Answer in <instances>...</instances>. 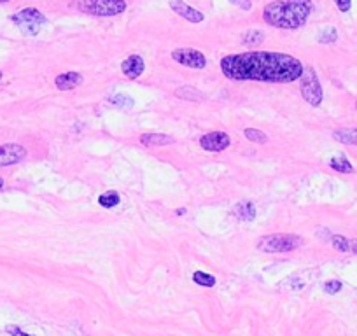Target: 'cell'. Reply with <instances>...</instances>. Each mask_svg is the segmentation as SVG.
<instances>
[{
  "mask_svg": "<svg viewBox=\"0 0 357 336\" xmlns=\"http://www.w3.org/2000/svg\"><path fill=\"white\" fill-rule=\"evenodd\" d=\"M324 291H326V294H336V292L342 291V282L340 280H328L324 284Z\"/></svg>",
  "mask_w": 357,
  "mask_h": 336,
  "instance_id": "obj_25",
  "label": "cell"
},
{
  "mask_svg": "<svg viewBox=\"0 0 357 336\" xmlns=\"http://www.w3.org/2000/svg\"><path fill=\"white\" fill-rule=\"evenodd\" d=\"M175 97L182 98V100H189V102H201L205 100V95L198 89L191 88V86H184V88L175 89Z\"/></svg>",
  "mask_w": 357,
  "mask_h": 336,
  "instance_id": "obj_17",
  "label": "cell"
},
{
  "mask_svg": "<svg viewBox=\"0 0 357 336\" xmlns=\"http://www.w3.org/2000/svg\"><path fill=\"white\" fill-rule=\"evenodd\" d=\"M193 282H196L198 286H203V287H214L216 286V277L207 275V273H203V271H194Z\"/></svg>",
  "mask_w": 357,
  "mask_h": 336,
  "instance_id": "obj_22",
  "label": "cell"
},
{
  "mask_svg": "<svg viewBox=\"0 0 357 336\" xmlns=\"http://www.w3.org/2000/svg\"><path fill=\"white\" fill-rule=\"evenodd\" d=\"M172 60L181 63V65H184V67L196 69V70H201L207 67V58H205V54L198 49H191V47H181V49L172 51Z\"/></svg>",
  "mask_w": 357,
  "mask_h": 336,
  "instance_id": "obj_7",
  "label": "cell"
},
{
  "mask_svg": "<svg viewBox=\"0 0 357 336\" xmlns=\"http://www.w3.org/2000/svg\"><path fill=\"white\" fill-rule=\"evenodd\" d=\"M0 79H2V70H0Z\"/></svg>",
  "mask_w": 357,
  "mask_h": 336,
  "instance_id": "obj_33",
  "label": "cell"
},
{
  "mask_svg": "<svg viewBox=\"0 0 357 336\" xmlns=\"http://www.w3.org/2000/svg\"><path fill=\"white\" fill-rule=\"evenodd\" d=\"M229 144H231V138L226 132H210L200 138L201 149L209 152H223L229 147Z\"/></svg>",
  "mask_w": 357,
  "mask_h": 336,
  "instance_id": "obj_8",
  "label": "cell"
},
{
  "mask_svg": "<svg viewBox=\"0 0 357 336\" xmlns=\"http://www.w3.org/2000/svg\"><path fill=\"white\" fill-rule=\"evenodd\" d=\"M177 214H178V216H184V214H186V208H178Z\"/></svg>",
  "mask_w": 357,
  "mask_h": 336,
  "instance_id": "obj_30",
  "label": "cell"
},
{
  "mask_svg": "<svg viewBox=\"0 0 357 336\" xmlns=\"http://www.w3.org/2000/svg\"><path fill=\"white\" fill-rule=\"evenodd\" d=\"M26 149L19 144H6L0 145V168L9 167V165H16L21 160H25Z\"/></svg>",
  "mask_w": 357,
  "mask_h": 336,
  "instance_id": "obj_9",
  "label": "cell"
},
{
  "mask_svg": "<svg viewBox=\"0 0 357 336\" xmlns=\"http://www.w3.org/2000/svg\"><path fill=\"white\" fill-rule=\"evenodd\" d=\"M144 70H145V63L138 54H132V56H128L121 63V72L125 74V77L132 79V81L140 77L144 74Z\"/></svg>",
  "mask_w": 357,
  "mask_h": 336,
  "instance_id": "obj_11",
  "label": "cell"
},
{
  "mask_svg": "<svg viewBox=\"0 0 357 336\" xmlns=\"http://www.w3.org/2000/svg\"><path fill=\"white\" fill-rule=\"evenodd\" d=\"M333 137L342 144L348 145H357V126L354 128H340L336 132H333Z\"/></svg>",
  "mask_w": 357,
  "mask_h": 336,
  "instance_id": "obj_15",
  "label": "cell"
},
{
  "mask_svg": "<svg viewBox=\"0 0 357 336\" xmlns=\"http://www.w3.org/2000/svg\"><path fill=\"white\" fill-rule=\"evenodd\" d=\"M2 186H4V180H2V179H0V189H2Z\"/></svg>",
  "mask_w": 357,
  "mask_h": 336,
  "instance_id": "obj_31",
  "label": "cell"
},
{
  "mask_svg": "<svg viewBox=\"0 0 357 336\" xmlns=\"http://www.w3.org/2000/svg\"><path fill=\"white\" fill-rule=\"evenodd\" d=\"M170 7H172V11H175L181 18H184L186 21H189V23H194V25H196V23H201L205 19L201 11L194 9L193 6L186 4L184 0H172V2H170Z\"/></svg>",
  "mask_w": 357,
  "mask_h": 336,
  "instance_id": "obj_10",
  "label": "cell"
},
{
  "mask_svg": "<svg viewBox=\"0 0 357 336\" xmlns=\"http://www.w3.org/2000/svg\"><path fill=\"white\" fill-rule=\"evenodd\" d=\"M310 0H275L263 11V18L270 26L280 30H298L308 21L312 14Z\"/></svg>",
  "mask_w": 357,
  "mask_h": 336,
  "instance_id": "obj_2",
  "label": "cell"
},
{
  "mask_svg": "<svg viewBox=\"0 0 357 336\" xmlns=\"http://www.w3.org/2000/svg\"><path fill=\"white\" fill-rule=\"evenodd\" d=\"M2 2H7V0H0V4H2Z\"/></svg>",
  "mask_w": 357,
  "mask_h": 336,
  "instance_id": "obj_34",
  "label": "cell"
},
{
  "mask_svg": "<svg viewBox=\"0 0 357 336\" xmlns=\"http://www.w3.org/2000/svg\"><path fill=\"white\" fill-rule=\"evenodd\" d=\"M77 9L90 16L110 18V16H117L125 13L126 2L125 0H79Z\"/></svg>",
  "mask_w": 357,
  "mask_h": 336,
  "instance_id": "obj_4",
  "label": "cell"
},
{
  "mask_svg": "<svg viewBox=\"0 0 357 336\" xmlns=\"http://www.w3.org/2000/svg\"><path fill=\"white\" fill-rule=\"evenodd\" d=\"M317 39H319L320 44H331V42H335L336 39H338V34H336L335 28H331V26H329V28L320 32L319 37H317Z\"/></svg>",
  "mask_w": 357,
  "mask_h": 336,
  "instance_id": "obj_24",
  "label": "cell"
},
{
  "mask_svg": "<svg viewBox=\"0 0 357 336\" xmlns=\"http://www.w3.org/2000/svg\"><path fill=\"white\" fill-rule=\"evenodd\" d=\"M119 201H121V196H119L117 191H107L100 196V198H98V203H100V207H104V208L117 207Z\"/></svg>",
  "mask_w": 357,
  "mask_h": 336,
  "instance_id": "obj_18",
  "label": "cell"
},
{
  "mask_svg": "<svg viewBox=\"0 0 357 336\" xmlns=\"http://www.w3.org/2000/svg\"><path fill=\"white\" fill-rule=\"evenodd\" d=\"M13 23L18 26L25 35H37L42 26L46 25V16L35 7H26L16 13L13 18Z\"/></svg>",
  "mask_w": 357,
  "mask_h": 336,
  "instance_id": "obj_6",
  "label": "cell"
},
{
  "mask_svg": "<svg viewBox=\"0 0 357 336\" xmlns=\"http://www.w3.org/2000/svg\"><path fill=\"white\" fill-rule=\"evenodd\" d=\"M140 144L145 145V147H163V145L175 144V138L163 135V133H142Z\"/></svg>",
  "mask_w": 357,
  "mask_h": 336,
  "instance_id": "obj_13",
  "label": "cell"
},
{
  "mask_svg": "<svg viewBox=\"0 0 357 336\" xmlns=\"http://www.w3.org/2000/svg\"><path fill=\"white\" fill-rule=\"evenodd\" d=\"M21 336H32V334H26V333H23Z\"/></svg>",
  "mask_w": 357,
  "mask_h": 336,
  "instance_id": "obj_32",
  "label": "cell"
},
{
  "mask_svg": "<svg viewBox=\"0 0 357 336\" xmlns=\"http://www.w3.org/2000/svg\"><path fill=\"white\" fill-rule=\"evenodd\" d=\"M355 109H357V102H355Z\"/></svg>",
  "mask_w": 357,
  "mask_h": 336,
  "instance_id": "obj_35",
  "label": "cell"
},
{
  "mask_svg": "<svg viewBox=\"0 0 357 336\" xmlns=\"http://www.w3.org/2000/svg\"><path fill=\"white\" fill-rule=\"evenodd\" d=\"M335 4L342 13H348L352 7V0H335Z\"/></svg>",
  "mask_w": 357,
  "mask_h": 336,
  "instance_id": "obj_26",
  "label": "cell"
},
{
  "mask_svg": "<svg viewBox=\"0 0 357 336\" xmlns=\"http://www.w3.org/2000/svg\"><path fill=\"white\" fill-rule=\"evenodd\" d=\"M233 4H238V6L242 7V9H245V11H249L252 7V4H251V0H231Z\"/></svg>",
  "mask_w": 357,
  "mask_h": 336,
  "instance_id": "obj_27",
  "label": "cell"
},
{
  "mask_svg": "<svg viewBox=\"0 0 357 336\" xmlns=\"http://www.w3.org/2000/svg\"><path fill=\"white\" fill-rule=\"evenodd\" d=\"M264 41V32L261 30H249L242 35V44H259Z\"/></svg>",
  "mask_w": 357,
  "mask_h": 336,
  "instance_id": "obj_21",
  "label": "cell"
},
{
  "mask_svg": "<svg viewBox=\"0 0 357 336\" xmlns=\"http://www.w3.org/2000/svg\"><path fill=\"white\" fill-rule=\"evenodd\" d=\"M82 81H84V77L79 72H63L54 79V86L60 91H70V89H75L77 86H81Z\"/></svg>",
  "mask_w": 357,
  "mask_h": 336,
  "instance_id": "obj_12",
  "label": "cell"
},
{
  "mask_svg": "<svg viewBox=\"0 0 357 336\" xmlns=\"http://www.w3.org/2000/svg\"><path fill=\"white\" fill-rule=\"evenodd\" d=\"M233 216L238 217L240 221H254L256 217V207L252 201H240L233 208Z\"/></svg>",
  "mask_w": 357,
  "mask_h": 336,
  "instance_id": "obj_14",
  "label": "cell"
},
{
  "mask_svg": "<svg viewBox=\"0 0 357 336\" xmlns=\"http://www.w3.org/2000/svg\"><path fill=\"white\" fill-rule=\"evenodd\" d=\"M331 243H333V247H335L336 251H340V252H348V251H350V242H348V240L342 235L333 236Z\"/></svg>",
  "mask_w": 357,
  "mask_h": 336,
  "instance_id": "obj_23",
  "label": "cell"
},
{
  "mask_svg": "<svg viewBox=\"0 0 357 336\" xmlns=\"http://www.w3.org/2000/svg\"><path fill=\"white\" fill-rule=\"evenodd\" d=\"M329 167H331L333 170H336V172H342V173H352V172H354L352 163L347 160V156H343V154H338V156L331 158V160H329Z\"/></svg>",
  "mask_w": 357,
  "mask_h": 336,
  "instance_id": "obj_16",
  "label": "cell"
},
{
  "mask_svg": "<svg viewBox=\"0 0 357 336\" xmlns=\"http://www.w3.org/2000/svg\"><path fill=\"white\" fill-rule=\"evenodd\" d=\"M303 238L300 235H289V233H277V235H268L259 240L257 249L266 254H284V252H292L298 247H301Z\"/></svg>",
  "mask_w": 357,
  "mask_h": 336,
  "instance_id": "obj_3",
  "label": "cell"
},
{
  "mask_svg": "<svg viewBox=\"0 0 357 336\" xmlns=\"http://www.w3.org/2000/svg\"><path fill=\"white\" fill-rule=\"evenodd\" d=\"M244 135L247 140L254 142V144H266L268 142V135L261 130H256V128H247L244 132Z\"/></svg>",
  "mask_w": 357,
  "mask_h": 336,
  "instance_id": "obj_20",
  "label": "cell"
},
{
  "mask_svg": "<svg viewBox=\"0 0 357 336\" xmlns=\"http://www.w3.org/2000/svg\"><path fill=\"white\" fill-rule=\"evenodd\" d=\"M6 331H7L9 334H13V336H21V334H23V331L19 329L18 326H7Z\"/></svg>",
  "mask_w": 357,
  "mask_h": 336,
  "instance_id": "obj_28",
  "label": "cell"
},
{
  "mask_svg": "<svg viewBox=\"0 0 357 336\" xmlns=\"http://www.w3.org/2000/svg\"><path fill=\"white\" fill-rule=\"evenodd\" d=\"M350 249H352V252H357V240L350 242Z\"/></svg>",
  "mask_w": 357,
  "mask_h": 336,
  "instance_id": "obj_29",
  "label": "cell"
},
{
  "mask_svg": "<svg viewBox=\"0 0 357 336\" xmlns=\"http://www.w3.org/2000/svg\"><path fill=\"white\" fill-rule=\"evenodd\" d=\"M221 72L231 81L294 82L303 76V63L285 53L251 51L228 54L221 60Z\"/></svg>",
  "mask_w": 357,
  "mask_h": 336,
  "instance_id": "obj_1",
  "label": "cell"
},
{
  "mask_svg": "<svg viewBox=\"0 0 357 336\" xmlns=\"http://www.w3.org/2000/svg\"><path fill=\"white\" fill-rule=\"evenodd\" d=\"M109 102L112 105H116V107L119 109H125V110H128V109H132L133 107V98L132 97H128V95H114V97H110L109 98Z\"/></svg>",
  "mask_w": 357,
  "mask_h": 336,
  "instance_id": "obj_19",
  "label": "cell"
},
{
  "mask_svg": "<svg viewBox=\"0 0 357 336\" xmlns=\"http://www.w3.org/2000/svg\"><path fill=\"white\" fill-rule=\"evenodd\" d=\"M300 91H301V97L305 98V102L310 104L312 107H319V105L322 104V98H324L322 86H320L319 77H317L315 70H313L312 67H307V69L303 70Z\"/></svg>",
  "mask_w": 357,
  "mask_h": 336,
  "instance_id": "obj_5",
  "label": "cell"
}]
</instances>
